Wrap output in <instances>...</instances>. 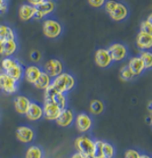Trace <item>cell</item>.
I'll use <instances>...</instances> for the list:
<instances>
[{
    "mask_svg": "<svg viewBox=\"0 0 152 158\" xmlns=\"http://www.w3.org/2000/svg\"><path fill=\"white\" fill-rule=\"evenodd\" d=\"M52 79L53 80L51 81V86L58 92H62L66 94L75 86V78L70 73L62 72Z\"/></svg>",
    "mask_w": 152,
    "mask_h": 158,
    "instance_id": "6da1fadb",
    "label": "cell"
},
{
    "mask_svg": "<svg viewBox=\"0 0 152 158\" xmlns=\"http://www.w3.org/2000/svg\"><path fill=\"white\" fill-rule=\"evenodd\" d=\"M76 151L80 152L84 158H95V140L86 135L79 136L75 140Z\"/></svg>",
    "mask_w": 152,
    "mask_h": 158,
    "instance_id": "7a4b0ae2",
    "label": "cell"
},
{
    "mask_svg": "<svg viewBox=\"0 0 152 158\" xmlns=\"http://www.w3.org/2000/svg\"><path fill=\"white\" fill-rule=\"evenodd\" d=\"M62 24L55 19H45L43 23V34L48 39L54 40L59 38L62 34Z\"/></svg>",
    "mask_w": 152,
    "mask_h": 158,
    "instance_id": "3957f363",
    "label": "cell"
},
{
    "mask_svg": "<svg viewBox=\"0 0 152 158\" xmlns=\"http://www.w3.org/2000/svg\"><path fill=\"white\" fill-rule=\"evenodd\" d=\"M0 90L6 94H14L19 90V81L10 77L5 72L0 73Z\"/></svg>",
    "mask_w": 152,
    "mask_h": 158,
    "instance_id": "277c9868",
    "label": "cell"
},
{
    "mask_svg": "<svg viewBox=\"0 0 152 158\" xmlns=\"http://www.w3.org/2000/svg\"><path fill=\"white\" fill-rule=\"evenodd\" d=\"M36 7V14H35V19H43L50 15L51 13H53L56 9V3L54 0H45L44 2H42L41 4H39Z\"/></svg>",
    "mask_w": 152,
    "mask_h": 158,
    "instance_id": "5b68a950",
    "label": "cell"
},
{
    "mask_svg": "<svg viewBox=\"0 0 152 158\" xmlns=\"http://www.w3.org/2000/svg\"><path fill=\"white\" fill-rule=\"evenodd\" d=\"M62 109L52 100H44L43 105V117L48 121H56L57 118L59 117Z\"/></svg>",
    "mask_w": 152,
    "mask_h": 158,
    "instance_id": "8992f818",
    "label": "cell"
},
{
    "mask_svg": "<svg viewBox=\"0 0 152 158\" xmlns=\"http://www.w3.org/2000/svg\"><path fill=\"white\" fill-rule=\"evenodd\" d=\"M108 51L110 53L113 62H120V61L124 60L127 57V54H128L127 47L123 44H120V43L111 45L108 47Z\"/></svg>",
    "mask_w": 152,
    "mask_h": 158,
    "instance_id": "52a82bcc",
    "label": "cell"
},
{
    "mask_svg": "<svg viewBox=\"0 0 152 158\" xmlns=\"http://www.w3.org/2000/svg\"><path fill=\"white\" fill-rule=\"evenodd\" d=\"M63 64L59 59H50L45 63L44 71L49 75L51 78L58 76L60 73L63 72Z\"/></svg>",
    "mask_w": 152,
    "mask_h": 158,
    "instance_id": "ba28073f",
    "label": "cell"
},
{
    "mask_svg": "<svg viewBox=\"0 0 152 158\" xmlns=\"http://www.w3.org/2000/svg\"><path fill=\"white\" fill-rule=\"evenodd\" d=\"M75 127L78 132L86 133L92 128V120L89 117V114L85 113H81L77 114V117L74 118Z\"/></svg>",
    "mask_w": 152,
    "mask_h": 158,
    "instance_id": "9c48e42d",
    "label": "cell"
},
{
    "mask_svg": "<svg viewBox=\"0 0 152 158\" xmlns=\"http://www.w3.org/2000/svg\"><path fill=\"white\" fill-rule=\"evenodd\" d=\"M95 62L99 68H108L113 63L108 49H97L95 54Z\"/></svg>",
    "mask_w": 152,
    "mask_h": 158,
    "instance_id": "30bf717a",
    "label": "cell"
},
{
    "mask_svg": "<svg viewBox=\"0 0 152 158\" xmlns=\"http://www.w3.org/2000/svg\"><path fill=\"white\" fill-rule=\"evenodd\" d=\"M16 138L21 143H31L35 139V131L28 126H19L16 129Z\"/></svg>",
    "mask_w": 152,
    "mask_h": 158,
    "instance_id": "8fae6325",
    "label": "cell"
},
{
    "mask_svg": "<svg viewBox=\"0 0 152 158\" xmlns=\"http://www.w3.org/2000/svg\"><path fill=\"white\" fill-rule=\"evenodd\" d=\"M136 45L141 51H149L152 48V34L140 31L136 38Z\"/></svg>",
    "mask_w": 152,
    "mask_h": 158,
    "instance_id": "7c38bea8",
    "label": "cell"
},
{
    "mask_svg": "<svg viewBox=\"0 0 152 158\" xmlns=\"http://www.w3.org/2000/svg\"><path fill=\"white\" fill-rule=\"evenodd\" d=\"M108 15L114 21H123L129 15V9L124 3L118 2L115 8L108 13Z\"/></svg>",
    "mask_w": 152,
    "mask_h": 158,
    "instance_id": "4fadbf2b",
    "label": "cell"
},
{
    "mask_svg": "<svg viewBox=\"0 0 152 158\" xmlns=\"http://www.w3.org/2000/svg\"><path fill=\"white\" fill-rule=\"evenodd\" d=\"M74 118H75V117H74L73 112L66 107V109H63L62 110H61L59 117L57 118V120L55 122L59 127L67 128V127H69V126H71L72 124H73Z\"/></svg>",
    "mask_w": 152,
    "mask_h": 158,
    "instance_id": "5bb4252c",
    "label": "cell"
},
{
    "mask_svg": "<svg viewBox=\"0 0 152 158\" xmlns=\"http://www.w3.org/2000/svg\"><path fill=\"white\" fill-rule=\"evenodd\" d=\"M24 116H27L28 120L32 122L41 120L43 118V106H41L38 102H31L30 106H28Z\"/></svg>",
    "mask_w": 152,
    "mask_h": 158,
    "instance_id": "9a60e30c",
    "label": "cell"
},
{
    "mask_svg": "<svg viewBox=\"0 0 152 158\" xmlns=\"http://www.w3.org/2000/svg\"><path fill=\"white\" fill-rule=\"evenodd\" d=\"M31 100L24 95H16L13 99V106L15 112L19 114H25L30 106Z\"/></svg>",
    "mask_w": 152,
    "mask_h": 158,
    "instance_id": "2e32d148",
    "label": "cell"
},
{
    "mask_svg": "<svg viewBox=\"0 0 152 158\" xmlns=\"http://www.w3.org/2000/svg\"><path fill=\"white\" fill-rule=\"evenodd\" d=\"M42 70L36 65H30L23 69V78L24 80L31 84H34L39 76L41 75Z\"/></svg>",
    "mask_w": 152,
    "mask_h": 158,
    "instance_id": "e0dca14e",
    "label": "cell"
},
{
    "mask_svg": "<svg viewBox=\"0 0 152 158\" xmlns=\"http://www.w3.org/2000/svg\"><path fill=\"white\" fill-rule=\"evenodd\" d=\"M127 67L129 68V70L133 73L134 76H138V75L142 74L143 71L145 70L144 64H143L142 60H141V58L139 56L133 57V58L130 59Z\"/></svg>",
    "mask_w": 152,
    "mask_h": 158,
    "instance_id": "ac0fdd59",
    "label": "cell"
},
{
    "mask_svg": "<svg viewBox=\"0 0 152 158\" xmlns=\"http://www.w3.org/2000/svg\"><path fill=\"white\" fill-rule=\"evenodd\" d=\"M36 7L28 3H24L19 9V16L23 21H28L35 17Z\"/></svg>",
    "mask_w": 152,
    "mask_h": 158,
    "instance_id": "d6986e66",
    "label": "cell"
},
{
    "mask_svg": "<svg viewBox=\"0 0 152 158\" xmlns=\"http://www.w3.org/2000/svg\"><path fill=\"white\" fill-rule=\"evenodd\" d=\"M4 72L19 82L23 78V67L21 66L20 63H19V61L11 68H9L8 70L4 71Z\"/></svg>",
    "mask_w": 152,
    "mask_h": 158,
    "instance_id": "ffe728a7",
    "label": "cell"
},
{
    "mask_svg": "<svg viewBox=\"0 0 152 158\" xmlns=\"http://www.w3.org/2000/svg\"><path fill=\"white\" fill-rule=\"evenodd\" d=\"M16 35L12 27L6 24H0V41L5 42L8 40H15Z\"/></svg>",
    "mask_w": 152,
    "mask_h": 158,
    "instance_id": "44dd1931",
    "label": "cell"
},
{
    "mask_svg": "<svg viewBox=\"0 0 152 158\" xmlns=\"http://www.w3.org/2000/svg\"><path fill=\"white\" fill-rule=\"evenodd\" d=\"M51 81H52V78H51L45 71H42L41 75L39 76V78L34 83V85L36 88L40 89V90H45V89L51 84Z\"/></svg>",
    "mask_w": 152,
    "mask_h": 158,
    "instance_id": "7402d4cb",
    "label": "cell"
},
{
    "mask_svg": "<svg viewBox=\"0 0 152 158\" xmlns=\"http://www.w3.org/2000/svg\"><path fill=\"white\" fill-rule=\"evenodd\" d=\"M17 48V43L16 40H8V41L3 42V56L5 57H10L12 56L14 53L16 52Z\"/></svg>",
    "mask_w": 152,
    "mask_h": 158,
    "instance_id": "603a6c76",
    "label": "cell"
},
{
    "mask_svg": "<svg viewBox=\"0 0 152 158\" xmlns=\"http://www.w3.org/2000/svg\"><path fill=\"white\" fill-rule=\"evenodd\" d=\"M44 156V151L41 147L32 145L27 148L25 152V157L27 158H42Z\"/></svg>",
    "mask_w": 152,
    "mask_h": 158,
    "instance_id": "cb8c5ba5",
    "label": "cell"
},
{
    "mask_svg": "<svg viewBox=\"0 0 152 158\" xmlns=\"http://www.w3.org/2000/svg\"><path fill=\"white\" fill-rule=\"evenodd\" d=\"M89 110L93 114H100L104 110L103 102L99 99H93L89 105Z\"/></svg>",
    "mask_w": 152,
    "mask_h": 158,
    "instance_id": "d4e9b609",
    "label": "cell"
},
{
    "mask_svg": "<svg viewBox=\"0 0 152 158\" xmlns=\"http://www.w3.org/2000/svg\"><path fill=\"white\" fill-rule=\"evenodd\" d=\"M116 150L115 147L111 143L103 142V158H112L115 156Z\"/></svg>",
    "mask_w": 152,
    "mask_h": 158,
    "instance_id": "484cf974",
    "label": "cell"
},
{
    "mask_svg": "<svg viewBox=\"0 0 152 158\" xmlns=\"http://www.w3.org/2000/svg\"><path fill=\"white\" fill-rule=\"evenodd\" d=\"M139 57L142 60L145 69H150L152 67V54L148 51H142L140 53Z\"/></svg>",
    "mask_w": 152,
    "mask_h": 158,
    "instance_id": "4316f807",
    "label": "cell"
},
{
    "mask_svg": "<svg viewBox=\"0 0 152 158\" xmlns=\"http://www.w3.org/2000/svg\"><path fill=\"white\" fill-rule=\"evenodd\" d=\"M151 19H152V15L150 14L147 19H145L141 23V27H140L141 31H145V33H148V34H152V20H151Z\"/></svg>",
    "mask_w": 152,
    "mask_h": 158,
    "instance_id": "83f0119b",
    "label": "cell"
},
{
    "mask_svg": "<svg viewBox=\"0 0 152 158\" xmlns=\"http://www.w3.org/2000/svg\"><path fill=\"white\" fill-rule=\"evenodd\" d=\"M120 77L123 81H130L134 78V75L131 71L129 70V68L127 66H124L120 71Z\"/></svg>",
    "mask_w": 152,
    "mask_h": 158,
    "instance_id": "f1b7e54d",
    "label": "cell"
},
{
    "mask_svg": "<svg viewBox=\"0 0 152 158\" xmlns=\"http://www.w3.org/2000/svg\"><path fill=\"white\" fill-rule=\"evenodd\" d=\"M16 62H17V60H15L14 58H11V56H10V57H5V58L3 59L2 62H1V67H2L3 71L8 70L9 68H11Z\"/></svg>",
    "mask_w": 152,
    "mask_h": 158,
    "instance_id": "f546056e",
    "label": "cell"
},
{
    "mask_svg": "<svg viewBox=\"0 0 152 158\" xmlns=\"http://www.w3.org/2000/svg\"><path fill=\"white\" fill-rule=\"evenodd\" d=\"M95 158H103V143L100 140H95Z\"/></svg>",
    "mask_w": 152,
    "mask_h": 158,
    "instance_id": "4dcf8cb0",
    "label": "cell"
},
{
    "mask_svg": "<svg viewBox=\"0 0 152 158\" xmlns=\"http://www.w3.org/2000/svg\"><path fill=\"white\" fill-rule=\"evenodd\" d=\"M117 1H115V0H108V1H106L104 2V4H103V6H104V10H106V12L108 14L110 13L112 10H113L115 7H116V5H117Z\"/></svg>",
    "mask_w": 152,
    "mask_h": 158,
    "instance_id": "1f68e13d",
    "label": "cell"
},
{
    "mask_svg": "<svg viewBox=\"0 0 152 158\" xmlns=\"http://www.w3.org/2000/svg\"><path fill=\"white\" fill-rule=\"evenodd\" d=\"M107 0H87L88 4L93 8H100L103 7Z\"/></svg>",
    "mask_w": 152,
    "mask_h": 158,
    "instance_id": "d6a6232c",
    "label": "cell"
},
{
    "mask_svg": "<svg viewBox=\"0 0 152 158\" xmlns=\"http://www.w3.org/2000/svg\"><path fill=\"white\" fill-rule=\"evenodd\" d=\"M139 156H140V153L133 149H129L125 152L126 158H139Z\"/></svg>",
    "mask_w": 152,
    "mask_h": 158,
    "instance_id": "836d02e7",
    "label": "cell"
},
{
    "mask_svg": "<svg viewBox=\"0 0 152 158\" xmlns=\"http://www.w3.org/2000/svg\"><path fill=\"white\" fill-rule=\"evenodd\" d=\"M41 53H40L39 51H32L31 53V59L34 61V62H39L40 60H41Z\"/></svg>",
    "mask_w": 152,
    "mask_h": 158,
    "instance_id": "e575fe53",
    "label": "cell"
},
{
    "mask_svg": "<svg viewBox=\"0 0 152 158\" xmlns=\"http://www.w3.org/2000/svg\"><path fill=\"white\" fill-rule=\"evenodd\" d=\"M7 11V3L6 0H0V14L5 13Z\"/></svg>",
    "mask_w": 152,
    "mask_h": 158,
    "instance_id": "d590c367",
    "label": "cell"
},
{
    "mask_svg": "<svg viewBox=\"0 0 152 158\" xmlns=\"http://www.w3.org/2000/svg\"><path fill=\"white\" fill-rule=\"evenodd\" d=\"M28 4H31L32 6H37L39 4H41L42 2H44L45 0H27Z\"/></svg>",
    "mask_w": 152,
    "mask_h": 158,
    "instance_id": "8d00e7d4",
    "label": "cell"
},
{
    "mask_svg": "<svg viewBox=\"0 0 152 158\" xmlns=\"http://www.w3.org/2000/svg\"><path fill=\"white\" fill-rule=\"evenodd\" d=\"M71 157L72 158H84V156H83L82 154L80 152H78V151H76L74 154H72Z\"/></svg>",
    "mask_w": 152,
    "mask_h": 158,
    "instance_id": "74e56055",
    "label": "cell"
},
{
    "mask_svg": "<svg viewBox=\"0 0 152 158\" xmlns=\"http://www.w3.org/2000/svg\"><path fill=\"white\" fill-rule=\"evenodd\" d=\"M3 54V42L0 41V55Z\"/></svg>",
    "mask_w": 152,
    "mask_h": 158,
    "instance_id": "f35d334b",
    "label": "cell"
},
{
    "mask_svg": "<svg viewBox=\"0 0 152 158\" xmlns=\"http://www.w3.org/2000/svg\"><path fill=\"white\" fill-rule=\"evenodd\" d=\"M149 112H151V102H149Z\"/></svg>",
    "mask_w": 152,
    "mask_h": 158,
    "instance_id": "ab89813d",
    "label": "cell"
}]
</instances>
